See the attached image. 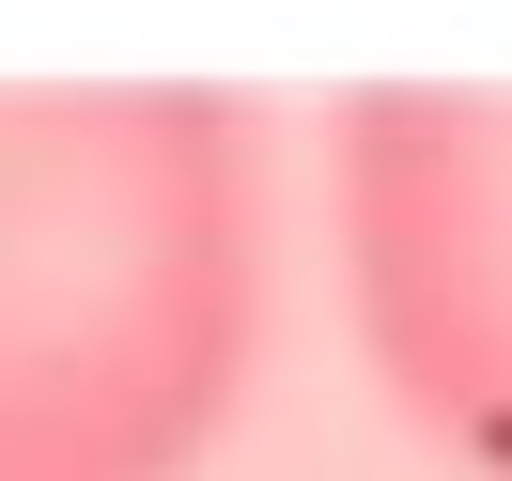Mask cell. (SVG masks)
I'll use <instances>...</instances> for the list:
<instances>
[{"label": "cell", "mask_w": 512, "mask_h": 481, "mask_svg": "<svg viewBox=\"0 0 512 481\" xmlns=\"http://www.w3.org/2000/svg\"><path fill=\"white\" fill-rule=\"evenodd\" d=\"M264 357L249 94H0V481H187Z\"/></svg>", "instance_id": "1"}, {"label": "cell", "mask_w": 512, "mask_h": 481, "mask_svg": "<svg viewBox=\"0 0 512 481\" xmlns=\"http://www.w3.org/2000/svg\"><path fill=\"white\" fill-rule=\"evenodd\" d=\"M342 311L466 481H512V94H342Z\"/></svg>", "instance_id": "2"}]
</instances>
